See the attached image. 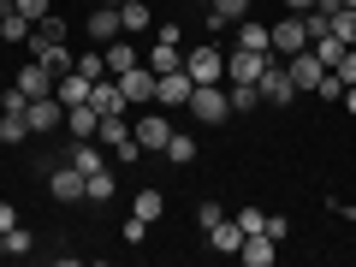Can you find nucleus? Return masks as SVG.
I'll return each instance as SVG.
<instances>
[{"label": "nucleus", "instance_id": "nucleus-1", "mask_svg": "<svg viewBox=\"0 0 356 267\" xmlns=\"http://www.w3.org/2000/svg\"><path fill=\"white\" fill-rule=\"evenodd\" d=\"M24 137H30V95L13 83L0 95V143H24Z\"/></svg>", "mask_w": 356, "mask_h": 267}, {"label": "nucleus", "instance_id": "nucleus-2", "mask_svg": "<svg viewBox=\"0 0 356 267\" xmlns=\"http://www.w3.org/2000/svg\"><path fill=\"white\" fill-rule=\"evenodd\" d=\"M255 89H261L267 107H291L297 102V83H291V72H285V60H267L261 77H255Z\"/></svg>", "mask_w": 356, "mask_h": 267}, {"label": "nucleus", "instance_id": "nucleus-3", "mask_svg": "<svg viewBox=\"0 0 356 267\" xmlns=\"http://www.w3.org/2000/svg\"><path fill=\"white\" fill-rule=\"evenodd\" d=\"M267 54H280V60H291V54H303L309 48V30H303V13H291V18H273L267 24Z\"/></svg>", "mask_w": 356, "mask_h": 267}, {"label": "nucleus", "instance_id": "nucleus-4", "mask_svg": "<svg viewBox=\"0 0 356 267\" xmlns=\"http://www.w3.org/2000/svg\"><path fill=\"white\" fill-rule=\"evenodd\" d=\"M184 107H191V113L202 119V125H226V113H232V102H226V83H196Z\"/></svg>", "mask_w": 356, "mask_h": 267}, {"label": "nucleus", "instance_id": "nucleus-5", "mask_svg": "<svg viewBox=\"0 0 356 267\" xmlns=\"http://www.w3.org/2000/svg\"><path fill=\"white\" fill-rule=\"evenodd\" d=\"M184 72H191L196 83H226V54H220L214 42H202V48L184 54Z\"/></svg>", "mask_w": 356, "mask_h": 267}, {"label": "nucleus", "instance_id": "nucleus-6", "mask_svg": "<svg viewBox=\"0 0 356 267\" xmlns=\"http://www.w3.org/2000/svg\"><path fill=\"white\" fill-rule=\"evenodd\" d=\"M191 89H196V77L178 65V72H161L154 77V107H184L191 102Z\"/></svg>", "mask_w": 356, "mask_h": 267}, {"label": "nucleus", "instance_id": "nucleus-7", "mask_svg": "<svg viewBox=\"0 0 356 267\" xmlns=\"http://www.w3.org/2000/svg\"><path fill=\"white\" fill-rule=\"evenodd\" d=\"M267 60H273V54H255V48H232V54H226V83H255Z\"/></svg>", "mask_w": 356, "mask_h": 267}, {"label": "nucleus", "instance_id": "nucleus-8", "mask_svg": "<svg viewBox=\"0 0 356 267\" xmlns=\"http://www.w3.org/2000/svg\"><path fill=\"white\" fill-rule=\"evenodd\" d=\"M285 72H291L297 95H303V89H315L321 77H327V65H321V54H315V48H303V54H291V60H285Z\"/></svg>", "mask_w": 356, "mask_h": 267}, {"label": "nucleus", "instance_id": "nucleus-9", "mask_svg": "<svg viewBox=\"0 0 356 267\" xmlns=\"http://www.w3.org/2000/svg\"><path fill=\"white\" fill-rule=\"evenodd\" d=\"M119 89H125L131 107H154V72L149 65H131V72H119Z\"/></svg>", "mask_w": 356, "mask_h": 267}, {"label": "nucleus", "instance_id": "nucleus-10", "mask_svg": "<svg viewBox=\"0 0 356 267\" xmlns=\"http://www.w3.org/2000/svg\"><path fill=\"white\" fill-rule=\"evenodd\" d=\"M89 107H95V113H131L119 77H95V83H89Z\"/></svg>", "mask_w": 356, "mask_h": 267}, {"label": "nucleus", "instance_id": "nucleus-11", "mask_svg": "<svg viewBox=\"0 0 356 267\" xmlns=\"http://www.w3.org/2000/svg\"><path fill=\"white\" fill-rule=\"evenodd\" d=\"M60 125H65V102H60V95L30 102V131H36V137H48V131H60Z\"/></svg>", "mask_w": 356, "mask_h": 267}, {"label": "nucleus", "instance_id": "nucleus-12", "mask_svg": "<svg viewBox=\"0 0 356 267\" xmlns=\"http://www.w3.org/2000/svg\"><path fill=\"white\" fill-rule=\"evenodd\" d=\"M48 191H54V202H83V172H77L72 161L54 166V172H48Z\"/></svg>", "mask_w": 356, "mask_h": 267}, {"label": "nucleus", "instance_id": "nucleus-13", "mask_svg": "<svg viewBox=\"0 0 356 267\" xmlns=\"http://www.w3.org/2000/svg\"><path fill=\"white\" fill-rule=\"evenodd\" d=\"M131 131H137L143 149H166V137H172V119H166V113H143Z\"/></svg>", "mask_w": 356, "mask_h": 267}, {"label": "nucleus", "instance_id": "nucleus-14", "mask_svg": "<svg viewBox=\"0 0 356 267\" xmlns=\"http://www.w3.org/2000/svg\"><path fill=\"white\" fill-rule=\"evenodd\" d=\"M238 18H250V0H208V36H220Z\"/></svg>", "mask_w": 356, "mask_h": 267}, {"label": "nucleus", "instance_id": "nucleus-15", "mask_svg": "<svg viewBox=\"0 0 356 267\" xmlns=\"http://www.w3.org/2000/svg\"><path fill=\"white\" fill-rule=\"evenodd\" d=\"M18 89H24L30 102H42V95H54V72H48L42 60H30L24 72H18Z\"/></svg>", "mask_w": 356, "mask_h": 267}, {"label": "nucleus", "instance_id": "nucleus-16", "mask_svg": "<svg viewBox=\"0 0 356 267\" xmlns=\"http://www.w3.org/2000/svg\"><path fill=\"white\" fill-rule=\"evenodd\" d=\"M208 250L238 255V250H243V226H238V220H214V226H208Z\"/></svg>", "mask_w": 356, "mask_h": 267}, {"label": "nucleus", "instance_id": "nucleus-17", "mask_svg": "<svg viewBox=\"0 0 356 267\" xmlns=\"http://www.w3.org/2000/svg\"><path fill=\"white\" fill-rule=\"evenodd\" d=\"M60 42H65V18H36V24H30V48H36V54H48V48H60Z\"/></svg>", "mask_w": 356, "mask_h": 267}, {"label": "nucleus", "instance_id": "nucleus-18", "mask_svg": "<svg viewBox=\"0 0 356 267\" xmlns=\"http://www.w3.org/2000/svg\"><path fill=\"white\" fill-rule=\"evenodd\" d=\"M65 131H72L77 143H83V137H95V131H102V113H95V107H89V102L65 107Z\"/></svg>", "mask_w": 356, "mask_h": 267}, {"label": "nucleus", "instance_id": "nucleus-19", "mask_svg": "<svg viewBox=\"0 0 356 267\" xmlns=\"http://www.w3.org/2000/svg\"><path fill=\"white\" fill-rule=\"evenodd\" d=\"M65 161H72L77 172L89 178V172H102V166H107V149H102V143H95V137H83V143H77L72 154H65Z\"/></svg>", "mask_w": 356, "mask_h": 267}, {"label": "nucleus", "instance_id": "nucleus-20", "mask_svg": "<svg viewBox=\"0 0 356 267\" xmlns=\"http://www.w3.org/2000/svg\"><path fill=\"white\" fill-rule=\"evenodd\" d=\"M89 42H102V48H107V42H113V36H125V30H119V6H102V13H89Z\"/></svg>", "mask_w": 356, "mask_h": 267}, {"label": "nucleus", "instance_id": "nucleus-21", "mask_svg": "<svg viewBox=\"0 0 356 267\" xmlns=\"http://www.w3.org/2000/svg\"><path fill=\"white\" fill-rule=\"evenodd\" d=\"M238 261L243 267H273V238H267V232H250L243 250H238Z\"/></svg>", "mask_w": 356, "mask_h": 267}, {"label": "nucleus", "instance_id": "nucleus-22", "mask_svg": "<svg viewBox=\"0 0 356 267\" xmlns=\"http://www.w3.org/2000/svg\"><path fill=\"white\" fill-rule=\"evenodd\" d=\"M102 54H107V72H113V77H119V72H131V65H143V54L131 48V36H113Z\"/></svg>", "mask_w": 356, "mask_h": 267}, {"label": "nucleus", "instance_id": "nucleus-23", "mask_svg": "<svg viewBox=\"0 0 356 267\" xmlns=\"http://www.w3.org/2000/svg\"><path fill=\"white\" fill-rule=\"evenodd\" d=\"M113 196H119L113 166H102V172H89V178H83V202H113Z\"/></svg>", "mask_w": 356, "mask_h": 267}, {"label": "nucleus", "instance_id": "nucleus-24", "mask_svg": "<svg viewBox=\"0 0 356 267\" xmlns=\"http://www.w3.org/2000/svg\"><path fill=\"white\" fill-rule=\"evenodd\" d=\"M54 95H60L65 107L89 102V77H83V72H77V65H72V72H65V77H54Z\"/></svg>", "mask_w": 356, "mask_h": 267}, {"label": "nucleus", "instance_id": "nucleus-25", "mask_svg": "<svg viewBox=\"0 0 356 267\" xmlns=\"http://www.w3.org/2000/svg\"><path fill=\"white\" fill-rule=\"evenodd\" d=\"M119 30H125V36H143V30H154V13L143 0H125V6H119Z\"/></svg>", "mask_w": 356, "mask_h": 267}, {"label": "nucleus", "instance_id": "nucleus-26", "mask_svg": "<svg viewBox=\"0 0 356 267\" xmlns=\"http://www.w3.org/2000/svg\"><path fill=\"white\" fill-rule=\"evenodd\" d=\"M161 154H166V161H172V166H191V161H196V154H202V149H196V137H184V131H172Z\"/></svg>", "mask_w": 356, "mask_h": 267}, {"label": "nucleus", "instance_id": "nucleus-27", "mask_svg": "<svg viewBox=\"0 0 356 267\" xmlns=\"http://www.w3.org/2000/svg\"><path fill=\"white\" fill-rule=\"evenodd\" d=\"M131 214H137V220H149V226H154V220L166 214V196H161V191H137V196H131Z\"/></svg>", "mask_w": 356, "mask_h": 267}, {"label": "nucleus", "instance_id": "nucleus-28", "mask_svg": "<svg viewBox=\"0 0 356 267\" xmlns=\"http://www.w3.org/2000/svg\"><path fill=\"white\" fill-rule=\"evenodd\" d=\"M143 65H149V72L161 77V72H178L184 60H178V48H172V42H154V54H143Z\"/></svg>", "mask_w": 356, "mask_h": 267}, {"label": "nucleus", "instance_id": "nucleus-29", "mask_svg": "<svg viewBox=\"0 0 356 267\" xmlns=\"http://www.w3.org/2000/svg\"><path fill=\"white\" fill-rule=\"evenodd\" d=\"M267 24H255V18H238V48H255V54H267Z\"/></svg>", "mask_w": 356, "mask_h": 267}, {"label": "nucleus", "instance_id": "nucleus-30", "mask_svg": "<svg viewBox=\"0 0 356 267\" xmlns=\"http://www.w3.org/2000/svg\"><path fill=\"white\" fill-rule=\"evenodd\" d=\"M226 102H232V113H250V107H261V89H255V83H232Z\"/></svg>", "mask_w": 356, "mask_h": 267}, {"label": "nucleus", "instance_id": "nucleus-31", "mask_svg": "<svg viewBox=\"0 0 356 267\" xmlns=\"http://www.w3.org/2000/svg\"><path fill=\"white\" fill-rule=\"evenodd\" d=\"M332 36H339L344 48H356V6H339V13H332Z\"/></svg>", "mask_w": 356, "mask_h": 267}, {"label": "nucleus", "instance_id": "nucleus-32", "mask_svg": "<svg viewBox=\"0 0 356 267\" xmlns=\"http://www.w3.org/2000/svg\"><path fill=\"white\" fill-rule=\"evenodd\" d=\"M36 60L48 65L54 77H65V72H72V65H77V54H72V48H65V42H60V48H48V54H36Z\"/></svg>", "mask_w": 356, "mask_h": 267}, {"label": "nucleus", "instance_id": "nucleus-33", "mask_svg": "<svg viewBox=\"0 0 356 267\" xmlns=\"http://www.w3.org/2000/svg\"><path fill=\"white\" fill-rule=\"evenodd\" d=\"M77 72H83L89 83H95V77H113L107 72V54H77Z\"/></svg>", "mask_w": 356, "mask_h": 267}, {"label": "nucleus", "instance_id": "nucleus-34", "mask_svg": "<svg viewBox=\"0 0 356 267\" xmlns=\"http://www.w3.org/2000/svg\"><path fill=\"white\" fill-rule=\"evenodd\" d=\"M309 48H315V54H321V65L332 72V65H339V54H344V42H339V36H321V42H309Z\"/></svg>", "mask_w": 356, "mask_h": 267}, {"label": "nucleus", "instance_id": "nucleus-35", "mask_svg": "<svg viewBox=\"0 0 356 267\" xmlns=\"http://www.w3.org/2000/svg\"><path fill=\"white\" fill-rule=\"evenodd\" d=\"M6 255H36V238H30L24 226H13L6 232Z\"/></svg>", "mask_w": 356, "mask_h": 267}, {"label": "nucleus", "instance_id": "nucleus-36", "mask_svg": "<svg viewBox=\"0 0 356 267\" xmlns=\"http://www.w3.org/2000/svg\"><path fill=\"white\" fill-rule=\"evenodd\" d=\"M232 220L243 226V238H250V232H267V214H261V208H238Z\"/></svg>", "mask_w": 356, "mask_h": 267}, {"label": "nucleus", "instance_id": "nucleus-37", "mask_svg": "<svg viewBox=\"0 0 356 267\" xmlns=\"http://www.w3.org/2000/svg\"><path fill=\"white\" fill-rule=\"evenodd\" d=\"M315 95H321V102H344V83H339V72H327V77H321V83H315Z\"/></svg>", "mask_w": 356, "mask_h": 267}, {"label": "nucleus", "instance_id": "nucleus-38", "mask_svg": "<svg viewBox=\"0 0 356 267\" xmlns=\"http://www.w3.org/2000/svg\"><path fill=\"white\" fill-rule=\"evenodd\" d=\"M332 72H339V83H356V48H344V54H339V65H332Z\"/></svg>", "mask_w": 356, "mask_h": 267}, {"label": "nucleus", "instance_id": "nucleus-39", "mask_svg": "<svg viewBox=\"0 0 356 267\" xmlns=\"http://www.w3.org/2000/svg\"><path fill=\"white\" fill-rule=\"evenodd\" d=\"M267 238L285 243V238H291V220H285V214H267Z\"/></svg>", "mask_w": 356, "mask_h": 267}, {"label": "nucleus", "instance_id": "nucleus-40", "mask_svg": "<svg viewBox=\"0 0 356 267\" xmlns=\"http://www.w3.org/2000/svg\"><path fill=\"white\" fill-rule=\"evenodd\" d=\"M13 6L30 18V24H36V18H48V0H13Z\"/></svg>", "mask_w": 356, "mask_h": 267}, {"label": "nucleus", "instance_id": "nucleus-41", "mask_svg": "<svg viewBox=\"0 0 356 267\" xmlns=\"http://www.w3.org/2000/svg\"><path fill=\"white\" fill-rule=\"evenodd\" d=\"M143 238H149V220L131 214V220H125V243H143Z\"/></svg>", "mask_w": 356, "mask_h": 267}, {"label": "nucleus", "instance_id": "nucleus-42", "mask_svg": "<svg viewBox=\"0 0 356 267\" xmlns=\"http://www.w3.org/2000/svg\"><path fill=\"white\" fill-rule=\"evenodd\" d=\"M196 220H202V232H208L214 220H226V214H220V202H202V208H196Z\"/></svg>", "mask_w": 356, "mask_h": 267}, {"label": "nucleus", "instance_id": "nucleus-43", "mask_svg": "<svg viewBox=\"0 0 356 267\" xmlns=\"http://www.w3.org/2000/svg\"><path fill=\"white\" fill-rule=\"evenodd\" d=\"M13 226H18V208H13V202H0V232H13Z\"/></svg>", "mask_w": 356, "mask_h": 267}, {"label": "nucleus", "instance_id": "nucleus-44", "mask_svg": "<svg viewBox=\"0 0 356 267\" xmlns=\"http://www.w3.org/2000/svg\"><path fill=\"white\" fill-rule=\"evenodd\" d=\"M344 107H350V113H356V83H344Z\"/></svg>", "mask_w": 356, "mask_h": 267}, {"label": "nucleus", "instance_id": "nucleus-45", "mask_svg": "<svg viewBox=\"0 0 356 267\" xmlns=\"http://www.w3.org/2000/svg\"><path fill=\"white\" fill-rule=\"evenodd\" d=\"M285 6H291V13H309V6H315V0H285Z\"/></svg>", "mask_w": 356, "mask_h": 267}, {"label": "nucleus", "instance_id": "nucleus-46", "mask_svg": "<svg viewBox=\"0 0 356 267\" xmlns=\"http://www.w3.org/2000/svg\"><path fill=\"white\" fill-rule=\"evenodd\" d=\"M102 6H125V0H102Z\"/></svg>", "mask_w": 356, "mask_h": 267}, {"label": "nucleus", "instance_id": "nucleus-47", "mask_svg": "<svg viewBox=\"0 0 356 267\" xmlns=\"http://www.w3.org/2000/svg\"><path fill=\"white\" fill-rule=\"evenodd\" d=\"M0 255H6V232H0Z\"/></svg>", "mask_w": 356, "mask_h": 267}, {"label": "nucleus", "instance_id": "nucleus-48", "mask_svg": "<svg viewBox=\"0 0 356 267\" xmlns=\"http://www.w3.org/2000/svg\"><path fill=\"white\" fill-rule=\"evenodd\" d=\"M344 6H356V0H344Z\"/></svg>", "mask_w": 356, "mask_h": 267}, {"label": "nucleus", "instance_id": "nucleus-49", "mask_svg": "<svg viewBox=\"0 0 356 267\" xmlns=\"http://www.w3.org/2000/svg\"><path fill=\"white\" fill-rule=\"evenodd\" d=\"M202 6H208V0H202Z\"/></svg>", "mask_w": 356, "mask_h": 267}]
</instances>
